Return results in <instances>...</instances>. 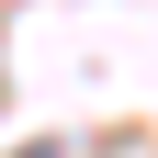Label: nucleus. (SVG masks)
Listing matches in <instances>:
<instances>
[{
  "label": "nucleus",
  "instance_id": "nucleus-1",
  "mask_svg": "<svg viewBox=\"0 0 158 158\" xmlns=\"http://www.w3.org/2000/svg\"><path fill=\"white\" fill-rule=\"evenodd\" d=\"M23 158H56V147H23Z\"/></svg>",
  "mask_w": 158,
  "mask_h": 158
}]
</instances>
